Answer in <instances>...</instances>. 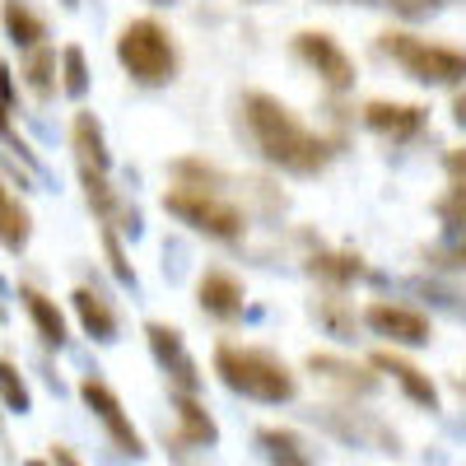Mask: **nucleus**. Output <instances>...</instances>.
<instances>
[{
    "instance_id": "f257e3e1",
    "label": "nucleus",
    "mask_w": 466,
    "mask_h": 466,
    "mask_svg": "<svg viewBox=\"0 0 466 466\" xmlns=\"http://www.w3.org/2000/svg\"><path fill=\"white\" fill-rule=\"evenodd\" d=\"M238 116H243V131L257 145V154L266 164H276L294 177H318L327 173V164L340 154V140L318 136L313 127L299 122V112L289 103H280L276 94H261L248 89L238 98Z\"/></svg>"
},
{
    "instance_id": "f03ea898",
    "label": "nucleus",
    "mask_w": 466,
    "mask_h": 466,
    "mask_svg": "<svg viewBox=\"0 0 466 466\" xmlns=\"http://www.w3.org/2000/svg\"><path fill=\"white\" fill-rule=\"evenodd\" d=\"M215 373L228 392H238L261 406H285L299 397V378L294 369L266 345H238V340H219L215 345Z\"/></svg>"
},
{
    "instance_id": "7ed1b4c3",
    "label": "nucleus",
    "mask_w": 466,
    "mask_h": 466,
    "mask_svg": "<svg viewBox=\"0 0 466 466\" xmlns=\"http://www.w3.org/2000/svg\"><path fill=\"white\" fill-rule=\"evenodd\" d=\"M116 61H122V70L145 89L173 85L177 70H182V52H177L173 28L159 24V19H149V15L122 24V33H116Z\"/></svg>"
},
{
    "instance_id": "20e7f679",
    "label": "nucleus",
    "mask_w": 466,
    "mask_h": 466,
    "mask_svg": "<svg viewBox=\"0 0 466 466\" xmlns=\"http://www.w3.org/2000/svg\"><path fill=\"white\" fill-rule=\"evenodd\" d=\"M378 47L392 56L410 80L420 85H434V89H457L466 85V52L448 47V43H430L420 33H401V28H387L378 37Z\"/></svg>"
},
{
    "instance_id": "39448f33",
    "label": "nucleus",
    "mask_w": 466,
    "mask_h": 466,
    "mask_svg": "<svg viewBox=\"0 0 466 466\" xmlns=\"http://www.w3.org/2000/svg\"><path fill=\"white\" fill-rule=\"evenodd\" d=\"M164 210L177 215L187 228H197L206 233V238L215 243H243V233H248V215L224 201L219 191H197V187H173L164 191Z\"/></svg>"
},
{
    "instance_id": "423d86ee",
    "label": "nucleus",
    "mask_w": 466,
    "mask_h": 466,
    "mask_svg": "<svg viewBox=\"0 0 466 466\" xmlns=\"http://www.w3.org/2000/svg\"><path fill=\"white\" fill-rule=\"evenodd\" d=\"M289 52H294L308 70H313L331 94L355 89V56H350L331 33H322V28H303V33H294Z\"/></svg>"
},
{
    "instance_id": "0eeeda50",
    "label": "nucleus",
    "mask_w": 466,
    "mask_h": 466,
    "mask_svg": "<svg viewBox=\"0 0 466 466\" xmlns=\"http://www.w3.org/2000/svg\"><path fill=\"white\" fill-rule=\"evenodd\" d=\"M80 397H85V406H89V415L107 430V439H112V448L116 452H131V457H145V443H140V434H136V424H131V415H127V406H122V397L112 392V387L103 382V378H85L80 382Z\"/></svg>"
},
{
    "instance_id": "6e6552de",
    "label": "nucleus",
    "mask_w": 466,
    "mask_h": 466,
    "mask_svg": "<svg viewBox=\"0 0 466 466\" xmlns=\"http://www.w3.org/2000/svg\"><path fill=\"white\" fill-rule=\"evenodd\" d=\"M364 327L392 345H430L434 340V322L420 313V308H406V303H387V299H373L364 308Z\"/></svg>"
},
{
    "instance_id": "1a4fd4ad",
    "label": "nucleus",
    "mask_w": 466,
    "mask_h": 466,
    "mask_svg": "<svg viewBox=\"0 0 466 466\" xmlns=\"http://www.w3.org/2000/svg\"><path fill=\"white\" fill-rule=\"evenodd\" d=\"M145 336H149L154 360H159V364L168 369L173 392H191V397H197V392H201V369H197V360L187 355L182 331H177V327H168V322H149V327H145Z\"/></svg>"
},
{
    "instance_id": "9d476101",
    "label": "nucleus",
    "mask_w": 466,
    "mask_h": 466,
    "mask_svg": "<svg viewBox=\"0 0 466 466\" xmlns=\"http://www.w3.org/2000/svg\"><path fill=\"white\" fill-rule=\"evenodd\" d=\"M197 303H201V313L215 318V322H238L243 308H248V289H243V280L233 276V270L210 266V270H201V280H197Z\"/></svg>"
},
{
    "instance_id": "9b49d317",
    "label": "nucleus",
    "mask_w": 466,
    "mask_h": 466,
    "mask_svg": "<svg viewBox=\"0 0 466 466\" xmlns=\"http://www.w3.org/2000/svg\"><path fill=\"white\" fill-rule=\"evenodd\" d=\"M15 299H19V308L28 313V322H33L37 340H43L47 350H66V345H70V322H66V313L56 308V299H52L47 289H37V285L19 280Z\"/></svg>"
},
{
    "instance_id": "f8f14e48",
    "label": "nucleus",
    "mask_w": 466,
    "mask_h": 466,
    "mask_svg": "<svg viewBox=\"0 0 466 466\" xmlns=\"http://www.w3.org/2000/svg\"><path fill=\"white\" fill-rule=\"evenodd\" d=\"M424 122H430V112L420 103H387V98L364 103V127L378 131L382 140H410L424 131Z\"/></svg>"
},
{
    "instance_id": "ddd939ff",
    "label": "nucleus",
    "mask_w": 466,
    "mask_h": 466,
    "mask_svg": "<svg viewBox=\"0 0 466 466\" xmlns=\"http://www.w3.org/2000/svg\"><path fill=\"white\" fill-rule=\"evenodd\" d=\"M369 364H373L378 373H387V378H392V382L401 387V392H406L415 406H424V410H439V387H434V378L424 373L420 364L401 360L397 350H378V355H373Z\"/></svg>"
},
{
    "instance_id": "4468645a",
    "label": "nucleus",
    "mask_w": 466,
    "mask_h": 466,
    "mask_svg": "<svg viewBox=\"0 0 466 466\" xmlns=\"http://www.w3.org/2000/svg\"><path fill=\"white\" fill-rule=\"evenodd\" d=\"M0 28H5V37L19 52H33V47H43L52 37L47 15L37 10L33 0H0Z\"/></svg>"
},
{
    "instance_id": "2eb2a0df",
    "label": "nucleus",
    "mask_w": 466,
    "mask_h": 466,
    "mask_svg": "<svg viewBox=\"0 0 466 466\" xmlns=\"http://www.w3.org/2000/svg\"><path fill=\"white\" fill-rule=\"evenodd\" d=\"M70 308H75V318H80L85 336H89V340H98V345H112V340H116V331H122L112 299H103V294H98V289H89V285H80V289L70 294Z\"/></svg>"
},
{
    "instance_id": "dca6fc26",
    "label": "nucleus",
    "mask_w": 466,
    "mask_h": 466,
    "mask_svg": "<svg viewBox=\"0 0 466 466\" xmlns=\"http://www.w3.org/2000/svg\"><path fill=\"white\" fill-rule=\"evenodd\" d=\"M61 52L52 47V43H43V47H33V52H24V61H19V85L37 98V103H52L56 94H61Z\"/></svg>"
},
{
    "instance_id": "f3484780",
    "label": "nucleus",
    "mask_w": 466,
    "mask_h": 466,
    "mask_svg": "<svg viewBox=\"0 0 466 466\" xmlns=\"http://www.w3.org/2000/svg\"><path fill=\"white\" fill-rule=\"evenodd\" d=\"M70 149H75V164L89 168V173H107L112 168L107 136H103V122L94 112H75L70 116Z\"/></svg>"
},
{
    "instance_id": "a211bd4d",
    "label": "nucleus",
    "mask_w": 466,
    "mask_h": 466,
    "mask_svg": "<svg viewBox=\"0 0 466 466\" xmlns=\"http://www.w3.org/2000/svg\"><path fill=\"white\" fill-rule=\"evenodd\" d=\"M308 369L313 373H322L327 382H336L340 392H350V397H369V392H378V373H373V364L364 369V364H355V360H336V355H308Z\"/></svg>"
},
{
    "instance_id": "6ab92c4d",
    "label": "nucleus",
    "mask_w": 466,
    "mask_h": 466,
    "mask_svg": "<svg viewBox=\"0 0 466 466\" xmlns=\"http://www.w3.org/2000/svg\"><path fill=\"white\" fill-rule=\"evenodd\" d=\"M173 406H177V439H182L187 448H215L219 430H215L210 410L191 397V392H173Z\"/></svg>"
},
{
    "instance_id": "aec40b11",
    "label": "nucleus",
    "mask_w": 466,
    "mask_h": 466,
    "mask_svg": "<svg viewBox=\"0 0 466 466\" xmlns=\"http://www.w3.org/2000/svg\"><path fill=\"white\" fill-rule=\"evenodd\" d=\"M28 243H33V210L19 197H10L5 206H0V248H5L10 257H24Z\"/></svg>"
},
{
    "instance_id": "412c9836",
    "label": "nucleus",
    "mask_w": 466,
    "mask_h": 466,
    "mask_svg": "<svg viewBox=\"0 0 466 466\" xmlns=\"http://www.w3.org/2000/svg\"><path fill=\"white\" fill-rule=\"evenodd\" d=\"M308 270H313L318 280L345 289V285H355L364 276V257H355V252H313L308 257Z\"/></svg>"
},
{
    "instance_id": "4be33fe9",
    "label": "nucleus",
    "mask_w": 466,
    "mask_h": 466,
    "mask_svg": "<svg viewBox=\"0 0 466 466\" xmlns=\"http://www.w3.org/2000/svg\"><path fill=\"white\" fill-rule=\"evenodd\" d=\"M0 406H5L10 415H28L33 410V392H28V378L15 360L0 355Z\"/></svg>"
},
{
    "instance_id": "5701e85b",
    "label": "nucleus",
    "mask_w": 466,
    "mask_h": 466,
    "mask_svg": "<svg viewBox=\"0 0 466 466\" xmlns=\"http://www.w3.org/2000/svg\"><path fill=\"white\" fill-rule=\"evenodd\" d=\"M257 439L266 443V452H270L276 466H313V457L303 452V439L289 434V430H261Z\"/></svg>"
},
{
    "instance_id": "b1692460",
    "label": "nucleus",
    "mask_w": 466,
    "mask_h": 466,
    "mask_svg": "<svg viewBox=\"0 0 466 466\" xmlns=\"http://www.w3.org/2000/svg\"><path fill=\"white\" fill-rule=\"evenodd\" d=\"M56 70H61V94H66V98H85V94H89V61H85V47H66Z\"/></svg>"
},
{
    "instance_id": "393cba45",
    "label": "nucleus",
    "mask_w": 466,
    "mask_h": 466,
    "mask_svg": "<svg viewBox=\"0 0 466 466\" xmlns=\"http://www.w3.org/2000/svg\"><path fill=\"white\" fill-rule=\"evenodd\" d=\"M173 177H177L173 187H197V191H219V182H224V173L215 164H201V159H177Z\"/></svg>"
},
{
    "instance_id": "a878e982",
    "label": "nucleus",
    "mask_w": 466,
    "mask_h": 466,
    "mask_svg": "<svg viewBox=\"0 0 466 466\" xmlns=\"http://www.w3.org/2000/svg\"><path fill=\"white\" fill-rule=\"evenodd\" d=\"M313 313L322 318V327H327L331 336H340V340L355 336V313H345L336 299H318V303H313Z\"/></svg>"
},
{
    "instance_id": "bb28decb",
    "label": "nucleus",
    "mask_w": 466,
    "mask_h": 466,
    "mask_svg": "<svg viewBox=\"0 0 466 466\" xmlns=\"http://www.w3.org/2000/svg\"><path fill=\"white\" fill-rule=\"evenodd\" d=\"M103 252H107V261H112V276H116V280H127V285H136L131 257H127L122 238H116V228H107V224H103Z\"/></svg>"
},
{
    "instance_id": "cd10ccee",
    "label": "nucleus",
    "mask_w": 466,
    "mask_h": 466,
    "mask_svg": "<svg viewBox=\"0 0 466 466\" xmlns=\"http://www.w3.org/2000/svg\"><path fill=\"white\" fill-rule=\"evenodd\" d=\"M373 5H387V10L401 15V19H424V15H434V10L452 5V0H373Z\"/></svg>"
},
{
    "instance_id": "c85d7f7f",
    "label": "nucleus",
    "mask_w": 466,
    "mask_h": 466,
    "mask_svg": "<svg viewBox=\"0 0 466 466\" xmlns=\"http://www.w3.org/2000/svg\"><path fill=\"white\" fill-rule=\"evenodd\" d=\"M0 116H19V75L0 61Z\"/></svg>"
},
{
    "instance_id": "c756f323",
    "label": "nucleus",
    "mask_w": 466,
    "mask_h": 466,
    "mask_svg": "<svg viewBox=\"0 0 466 466\" xmlns=\"http://www.w3.org/2000/svg\"><path fill=\"white\" fill-rule=\"evenodd\" d=\"M434 266H457V270H466V233H461L448 252H434Z\"/></svg>"
},
{
    "instance_id": "7c9ffc66",
    "label": "nucleus",
    "mask_w": 466,
    "mask_h": 466,
    "mask_svg": "<svg viewBox=\"0 0 466 466\" xmlns=\"http://www.w3.org/2000/svg\"><path fill=\"white\" fill-rule=\"evenodd\" d=\"M52 466H85V461L75 457V452H70L66 443H56V448H52Z\"/></svg>"
},
{
    "instance_id": "2f4dec72",
    "label": "nucleus",
    "mask_w": 466,
    "mask_h": 466,
    "mask_svg": "<svg viewBox=\"0 0 466 466\" xmlns=\"http://www.w3.org/2000/svg\"><path fill=\"white\" fill-rule=\"evenodd\" d=\"M448 173L452 177H466V149H452L448 154Z\"/></svg>"
},
{
    "instance_id": "473e14b6",
    "label": "nucleus",
    "mask_w": 466,
    "mask_h": 466,
    "mask_svg": "<svg viewBox=\"0 0 466 466\" xmlns=\"http://www.w3.org/2000/svg\"><path fill=\"white\" fill-rule=\"evenodd\" d=\"M452 122L466 127V94H457V103H452Z\"/></svg>"
},
{
    "instance_id": "72a5a7b5",
    "label": "nucleus",
    "mask_w": 466,
    "mask_h": 466,
    "mask_svg": "<svg viewBox=\"0 0 466 466\" xmlns=\"http://www.w3.org/2000/svg\"><path fill=\"white\" fill-rule=\"evenodd\" d=\"M61 5H66V10H80V0H61Z\"/></svg>"
},
{
    "instance_id": "f704fd0d",
    "label": "nucleus",
    "mask_w": 466,
    "mask_h": 466,
    "mask_svg": "<svg viewBox=\"0 0 466 466\" xmlns=\"http://www.w3.org/2000/svg\"><path fill=\"white\" fill-rule=\"evenodd\" d=\"M24 466H52V461H24Z\"/></svg>"
},
{
    "instance_id": "c9c22d12",
    "label": "nucleus",
    "mask_w": 466,
    "mask_h": 466,
    "mask_svg": "<svg viewBox=\"0 0 466 466\" xmlns=\"http://www.w3.org/2000/svg\"><path fill=\"white\" fill-rule=\"evenodd\" d=\"M154 5H173V0H154Z\"/></svg>"
}]
</instances>
